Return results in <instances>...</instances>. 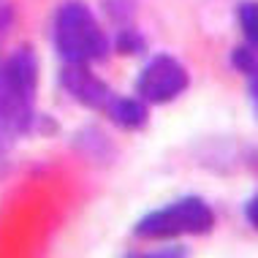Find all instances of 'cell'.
Masks as SVG:
<instances>
[{"instance_id": "ba28073f", "label": "cell", "mask_w": 258, "mask_h": 258, "mask_svg": "<svg viewBox=\"0 0 258 258\" xmlns=\"http://www.w3.org/2000/svg\"><path fill=\"white\" fill-rule=\"evenodd\" d=\"M236 17H239V27L247 38V46H253L258 52V0L242 3L239 11H236Z\"/></svg>"}, {"instance_id": "8fae6325", "label": "cell", "mask_w": 258, "mask_h": 258, "mask_svg": "<svg viewBox=\"0 0 258 258\" xmlns=\"http://www.w3.org/2000/svg\"><path fill=\"white\" fill-rule=\"evenodd\" d=\"M245 220L250 223V228H255V231H258V193L245 204Z\"/></svg>"}, {"instance_id": "8992f818", "label": "cell", "mask_w": 258, "mask_h": 258, "mask_svg": "<svg viewBox=\"0 0 258 258\" xmlns=\"http://www.w3.org/2000/svg\"><path fill=\"white\" fill-rule=\"evenodd\" d=\"M103 114L122 131H139L150 120V109L139 95H128V98L125 95H114L109 101V106L103 109Z\"/></svg>"}, {"instance_id": "30bf717a", "label": "cell", "mask_w": 258, "mask_h": 258, "mask_svg": "<svg viewBox=\"0 0 258 258\" xmlns=\"http://www.w3.org/2000/svg\"><path fill=\"white\" fill-rule=\"evenodd\" d=\"M125 258H187V250L179 245H166V247L150 250V253H134V255H125Z\"/></svg>"}, {"instance_id": "277c9868", "label": "cell", "mask_w": 258, "mask_h": 258, "mask_svg": "<svg viewBox=\"0 0 258 258\" xmlns=\"http://www.w3.org/2000/svg\"><path fill=\"white\" fill-rule=\"evenodd\" d=\"M190 85L187 68L171 54H155L147 60V66L136 76V95L144 103L163 106V103L177 101Z\"/></svg>"}, {"instance_id": "9c48e42d", "label": "cell", "mask_w": 258, "mask_h": 258, "mask_svg": "<svg viewBox=\"0 0 258 258\" xmlns=\"http://www.w3.org/2000/svg\"><path fill=\"white\" fill-rule=\"evenodd\" d=\"M142 49H144V38L139 36L136 30L125 27L120 36H117V52L120 54H139Z\"/></svg>"}, {"instance_id": "6da1fadb", "label": "cell", "mask_w": 258, "mask_h": 258, "mask_svg": "<svg viewBox=\"0 0 258 258\" xmlns=\"http://www.w3.org/2000/svg\"><path fill=\"white\" fill-rule=\"evenodd\" d=\"M38 60L30 46H19L0 62V142L22 136L36 120Z\"/></svg>"}, {"instance_id": "52a82bcc", "label": "cell", "mask_w": 258, "mask_h": 258, "mask_svg": "<svg viewBox=\"0 0 258 258\" xmlns=\"http://www.w3.org/2000/svg\"><path fill=\"white\" fill-rule=\"evenodd\" d=\"M231 62L236 71L247 79V95H250V103H253V111L258 117V52L253 46H236L231 54Z\"/></svg>"}, {"instance_id": "5b68a950", "label": "cell", "mask_w": 258, "mask_h": 258, "mask_svg": "<svg viewBox=\"0 0 258 258\" xmlns=\"http://www.w3.org/2000/svg\"><path fill=\"white\" fill-rule=\"evenodd\" d=\"M60 79H62V87L68 90V95L87 109L103 111L109 106V101L114 98V93H111L106 82L98 79L87 66H79V62H66Z\"/></svg>"}, {"instance_id": "7a4b0ae2", "label": "cell", "mask_w": 258, "mask_h": 258, "mask_svg": "<svg viewBox=\"0 0 258 258\" xmlns=\"http://www.w3.org/2000/svg\"><path fill=\"white\" fill-rule=\"evenodd\" d=\"M54 49L66 62L90 66L109 54V36L103 33L95 14L79 0L62 3L54 14Z\"/></svg>"}, {"instance_id": "3957f363", "label": "cell", "mask_w": 258, "mask_h": 258, "mask_svg": "<svg viewBox=\"0 0 258 258\" xmlns=\"http://www.w3.org/2000/svg\"><path fill=\"white\" fill-rule=\"evenodd\" d=\"M212 228H215V209L201 196H182L139 218L134 234L139 239L169 242L179 239V236H204Z\"/></svg>"}]
</instances>
